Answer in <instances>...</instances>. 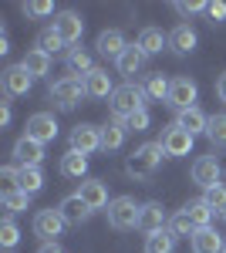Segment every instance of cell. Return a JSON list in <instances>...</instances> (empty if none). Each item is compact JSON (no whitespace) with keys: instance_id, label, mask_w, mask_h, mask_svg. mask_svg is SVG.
<instances>
[{"instance_id":"obj_1","label":"cell","mask_w":226,"mask_h":253,"mask_svg":"<svg viewBox=\"0 0 226 253\" xmlns=\"http://www.w3.org/2000/svg\"><path fill=\"white\" fill-rule=\"evenodd\" d=\"M145 108V91H142V84H135V81H125V84H118L115 88V95L108 98V112H112L115 122H129L135 112H142Z\"/></svg>"},{"instance_id":"obj_2","label":"cell","mask_w":226,"mask_h":253,"mask_svg":"<svg viewBox=\"0 0 226 253\" xmlns=\"http://www.w3.org/2000/svg\"><path fill=\"white\" fill-rule=\"evenodd\" d=\"M166 156V149H162V142H145V145H138L129 162H125V172L132 175V179H152V172L159 169V162Z\"/></svg>"},{"instance_id":"obj_3","label":"cell","mask_w":226,"mask_h":253,"mask_svg":"<svg viewBox=\"0 0 226 253\" xmlns=\"http://www.w3.org/2000/svg\"><path fill=\"white\" fill-rule=\"evenodd\" d=\"M105 213H108V226L112 230H135L138 216H142V206L135 203V196H115Z\"/></svg>"},{"instance_id":"obj_4","label":"cell","mask_w":226,"mask_h":253,"mask_svg":"<svg viewBox=\"0 0 226 253\" xmlns=\"http://www.w3.org/2000/svg\"><path fill=\"white\" fill-rule=\"evenodd\" d=\"M85 95H88L85 91V78H75V75H64L61 81L51 84V101H54L61 112H71Z\"/></svg>"},{"instance_id":"obj_5","label":"cell","mask_w":226,"mask_h":253,"mask_svg":"<svg viewBox=\"0 0 226 253\" xmlns=\"http://www.w3.org/2000/svg\"><path fill=\"white\" fill-rule=\"evenodd\" d=\"M220 179H223V166H220V159L216 156H199L192 162V182L206 193L213 186H220Z\"/></svg>"},{"instance_id":"obj_6","label":"cell","mask_w":226,"mask_h":253,"mask_svg":"<svg viewBox=\"0 0 226 253\" xmlns=\"http://www.w3.org/2000/svg\"><path fill=\"white\" fill-rule=\"evenodd\" d=\"M64 216L57 210H38L34 213V233L41 236V243H57V236L64 233Z\"/></svg>"},{"instance_id":"obj_7","label":"cell","mask_w":226,"mask_h":253,"mask_svg":"<svg viewBox=\"0 0 226 253\" xmlns=\"http://www.w3.org/2000/svg\"><path fill=\"white\" fill-rule=\"evenodd\" d=\"M196 95H199V88H196V81L186 78V75H179V78H172V88H169V101L176 112H186V108H196Z\"/></svg>"},{"instance_id":"obj_8","label":"cell","mask_w":226,"mask_h":253,"mask_svg":"<svg viewBox=\"0 0 226 253\" xmlns=\"http://www.w3.org/2000/svg\"><path fill=\"white\" fill-rule=\"evenodd\" d=\"M51 27L61 34L64 44H78L81 34H85V17H81L78 10H61V14H54V24H51Z\"/></svg>"},{"instance_id":"obj_9","label":"cell","mask_w":226,"mask_h":253,"mask_svg":"<svg viewBox=\"0 0 226 253\" xmlns=\"http://www.w3.org/2000/svg\"><path fill=\"white\" fill-rule=\"evenodd\" d=\"M159 142H162V149H166V156H169V159H179V156H189V152H192V135H189L186 128H179L176 122L162 132Z\"/></svg>"},{"instance_id":"obj_10","label":"cell","mask_w":226,"mask_h":253,"mask_svg":"<svg viewBox=\"0 0 226 253\" xmlns=\"http://www.w3.org/2000/svg\"><path fill=\"white\" fill-rule=\"evenodd\" d=\"M27 138H34L41 145H47V142H54L57 138V122L51 112H34V115L27 118Z\"/></svg>"},{"instance_id":"obj_11","label":"cell","mask_w":226,"mask_h":253,"mask_svg":"<svg viewBox=\"0 0 226 253\" xmlns=\"http://www.w3.org/2000/svg\"><path fill=\"white\" fill-rule=\"evenodd\" d=\"M71 149L75 152H81V156H91V152H98L101 149V128L98 125H75L71 128Z\"/></svg>"},{"instance_id":"obj_12","label":"cell","mask_w":226,"mask_h":253,"mask_svg":"<svg viewBox=\"0 0 226 253\" xmlns=\"http://www.w3.org/2000/svg\"><path fill=\"white\" fill-rule=\"evenodd\" d=\"M57 213L64 216V223H68V226H81V223H88V219H91V206H88L78 193H71V196H64V199L57 203Z\"/></svg>"},{"instance_id":"obj_13","label":"cell","mask_w":226,"mask_h":253,"mask_svg":"<svg viewBox=\"0 0 226 253\" xmlns=\"http://www.w3.org/2000/svg\"><path fill=\"white\" fill-rule=\"evenodd\" d=\"M0 84H3V95L7 98H17V95H27L34 78L24 71V64H10L3 75H0Z\"/></svg>"},{"instance_id":"obj_14","label":"cell","mask_w":226,"mask_h":253,"mask_svg":"<svg viewBox=\"0 0 226 253\" xmlns=\"http://www.w3.org/2000/svg\"><path fill=\"white\" fill-rule=\"evenodd\" d=\"M138 230H142L145 236L159 233V230H169V216H166V210H162V203H142Z\"/></svg>"},{"instance_id":"obj_15","label":"cell","mask_w":226,"mask_h":253,"mask_svg":"<svg viewBox=\"0 0 226 253\" xmlns=\"http://www.w3.org/2000/svg\"><path fill=\"white\" fill-rule=\"evenodd\" d=\"M44 162V145L41 142H34V138H17L14 142V166H41Z\"/></svg>"},{"instance_id":"obj_16","label":"cell","mask_w":226,"mask_h":253,"mask_svg":"<svg viewBox=\"0 0 226 253\" xmlns=\"http://www.w3.org/2000/svg\"><path fill=\"white\" fill-rule=\"evenodd\" d=\"M94 47H98V54H105V58H115V61H118L122 54H125L129 41H125V34H122L118 27H108V31H101V34H98Z\"/></svg>"},{"instance_id":"obj_17","label":"cell","mask_w":226,"mask_h":253,"mask_svg":"<svg viewBox=\"0 0 226 253\" xmlns=\"http://www.w3.org/2000/svg\"><path fill=\"white\" fill-rule=\"evenodd\" d=\"M78 196L91 206V213H94V210H105V206L112 203V199H108V186H105L101 179H85L81 189H78Z\"/></svg>"},{"instance_id":"obj_18","label":"cell","mask_w":226,"mask_h":253,"mask_svg":"<svg viewBox=\"0 0 226 253\" xmlns=\"http://www.w3.org/2000/svg\"><path fill=\"white\" fill-rule=\"evenodd\" d=\"M145 58H149V54H145L138 44H129V47H125V54L115 61V68H118V75H125V78H135V75L145 68Z\"/></svg>"},{"instance_id":"obj_19","label":"cell","mask_w":226,"mask_h":253,"mask_svg":"<svg viewBox=\"0 0 226 253\" xmlns=\"http://www.w3.org/2000/svg\"><path fill=\"white\" fill-rule=\"evenodd\" d=\"M189 243H192V253H223V250H226V240L216 233L213 226H206V230H196Z\"/></svg>"},{"instance_id":"obj_20","label":"cell","mask_w":226,"mask_h":253,"mask_svg":"<svg viewBox=\"0 0 226 253\" xmlns=\"http://www.w3.org/2000/svg\"><path fill=\"white\" fill-rule=\"evenodd\" d=\"M176 125H179V128H186L192 138H196V135H206L209 115H203V108L196 105V108H186V112H179V115H176Z\"/></svg>"},{"instance_id":"obj_21","label":"cell","mask_w":226,"mask_h":253,"mask_svg":"<svg viewBox=\"0 0 226 253\" xmlns=\"http://www.w3.org/2000/svg\"><path fill=\"white\" fill-rule=\"evenodd\" d=\"M85 91H88V98H112L115 95L112 75H108L105 68H94L91 75L85 78Z\"/></svg>"},{"instance_id":"obj_22","label":"cell","mask_w":226,"mask_h":253,"mask_svg":"<svg viewBox=\"0 0 226 253\" xmlns=\"http://www.w3.org/2000/svg\"><path fill=\"white\" fill-rule=\"evenodd\" d=\"M169 88H172V81L162 71H152V75L142 78V91H145L149 101H169Z\"/></svg>"},{"instance_id":"obj_23","label":"cell","mask_w":226,"mask_h":253,"mask_svg":"<svg viewBox=\"0 0 226 253\" xmlns=\"http://www.w3.org/2000/svg\"><path fill=\"white\" fill-rule=\"evenodd\" d=\"M169 47L176 54H192L196 51V31L189 24H176L169 31Z\"/></svg>"},{"instance_id":"obj_24","label":"cell","mask_w":226,"mask_h":253,"mask_svg":"<svg viewBox=\"0 0 226 253\" xmlns=\"http://www.w3.org/2000/svg\"><path fill=\"white\" fill-rule=\"evenodd\" d=\"M135 44H138V47L152 58V54H162V47H169V34H162L159 27H142Z\"/></svg>"},{"instance_id":"obj_25","label":"cell","mask_w":226,"mask_h":253,"mask_svg":"<svg viewBox=\"0 0 226 253\" xmlns=\"http://www.w3.org/2000/svg\"><path fill=\"white\" fill-rule=\"evenodd\" d=\"M20 64H24V71H27L31 78L51 75V54H44V51H38V47H31V51L20 58Z\"/></svg>"},{"instance_id":"obj_26","label":"cell","mask_w":226,"mask_h":253,"mask_svg":"<svg viewBox=\"0 0 226 253\" xmlns=\"http://www.w3.org/2000/svg\"><path fill=\"white\" fill-rule=\"evenodd\" d=\"M125 135H129V128H125V122H108L105 128H101V152H118L122 145H125Z\"/></svg>"},{"instance_id":"obj_27","label":"cell","mask_w":226,"mask_h":253,"mask_svg":"<svg viewBox=\"0 0 226 253\" xmlns=\"http://www.w3.org/2000/svg\"><path fill=\"white\" fill-rule=\"evenodd\" d=\"M64 68H68V75H75V78H88V75L94 71V61H91V54H88V51L75 47V51H68Z\"/></svg>"},{"instance_id":"obj_28","label":"cell","mask_w":226,"mask_h":253,"mask_svg":"<svg viewBox=\"0 0 226 253\" xmlns=\"http://www.w3.org/2000/svg\"><path fill=\"white\" fill-rule=\"evenodd\" d=\"M182 213L192 219V226H196V230H206L209 223H213V216H216V213L206 206V199H203V196H199V199H189L186 206H182Z\"/></svg>"},{"instance_id":"obj_29","label":"cell","mask_w":226,"mask_h":253,"mask_svg":"<svg viewBox=\"0 0 226 253\" xmlns=\"http://www.w3.org/2000/svg\"><path fill=\"white\" fill-rule=\"evenodd\" d=\"M88 172V156H81L75 149H68L64 156H61V175H68V179H81V175Z\"/></svg>"},{"instance_id":"obj_30","label":"cell","mask_w":226,"mask_h":253,"mask_svg":"<svg viewBox=\"0 0 226 253\" xmlns=\"http://www.w3.org/2000/svg\"><path fill=\"white\" fill-rule=\"evenodd\" d=\"M17 189H24L27 196H34V193L44 189V172H41V166H24V169H20Z\"/></svg>"},{"instance_id":"obj_31","label":"cell","mask_w":226,"mask_h":253,"mask_svg":"<svg viewBox=\"0 0 226 253\" xmlns=\"http://www.w3.org/2000/svg\"><path fill=\"white\" fill-rule=\"evenodd\" d=\"M176 243H179V240H176L169 230H159V233L145 236V253H172Z\"/></svg>"},{"instance_id":"obj_32","label":"cell","mask_w":226,"mask_h":253,"mask_svg":"<svg viewBox=\"0 0 226 253\" xmlns=\"http://www.w3.org/2000/svg\"><path fill=\"white\" fill-rule=\"evenodd\" d=\"M27 199H31V196L24 193V189H17V186H7L3 196H0V203H3L7 213H24V210H27Z\"/></svg>"},{"instance_id":"obj_33","label":"cell","mask_w":226,"mask_h":253,"mask_svg":"<svg viewBox=\"0 0 226 253\" xmlns=\"http://www.w3.org/2000/svg\"><path fill=\"white\" fill-rule=\"evenodd\" d=\"M34 47L44 51V54H57V51H61V47H68V44L61 41V34H57L54 27H44V31L38 34V41H34Z\"/></svg>"},{"instance_id":"obj_34","label":"cell","mask_w":226,"mask_h":253,"mask_svg":"<svg viewBox=\"0 0 226 253\" xmlns=\"http://www.w3.org/2000/svg\"><path fill=\"white\" fill-rule=\"evenodd\" d=\"M206 138L216 145V149H226V112H220V115H209Z\"/></svg>"},{"instance_id":"obj_35","label":"cell","mask_w":226,"mask_h":253,"mask_svg":"<svg viewBox=\"0 0 226 253\" xmlns=\"http://www.w3.org/2000/svg\"><path fill=\"white\" fill-rule=\"evenodd\" d=\"M169 233L176 236V240H179V236H189V240H192L196 226H192V219H189V216L182 213V210H179L176 216H169Z\"/></svg>"},{"instance_id":"obj_36","label":"cell","mask_w":226,"mask_h":253,"mask_svg":"<svg viewBox=\"0 0 226 253\" xmlns=\"http://www.w3.org/2000/svg\"><path fill=\"white\" fill-rule=\"evenodd\" d=\"M20 243V230H17V223L7 216L3 223H0V247H7V250H14Z\"/></svg>"},{"instance_id":"obj_37","label":"cell","mask_w":226,"mask_h":253,"mask_svg":"<svg viewBox=\"0 0 226 253\" xmlns=\"http://www.w3.org/2000/svg\"><path fill=\"white\" fill-rule=\"evenodd\" d=\"M203 199H206V206L213 210V213H226V186H223V182L213 186V189H206Z\"/></svg>"},{"instance_id":"obj_38","label":"cell","mask_w":226,"mask_h":253,"mask_svg":"<svg viewBox=\"0 0 226 253\" xmlns=\"http://www.w3.org/2000/svg\"><path fill=\"white\" fill-rule=\"evenodd\" d=\"M20 10L27 17H51L54 14V3L51 0H27V3H20Z\"/></svg>"},{"instance_id":"obj_39","label":"cell","mask_w":226,"mask_h":253,"mask_svg":"<svg viewBox=\"0 0 226 253\" xmlns=\"http://www.w3.org/2000/svg\"><path fill=\"white\" fill-rule=\"evenodd\" d=\"M149 108H142V112H135L132 118H129V122H125V128H129V132H145V128H149Z\"/></svg>"},{"instance_id":"obj_40","label":"cell","mask_w":226,"mask_h":253,"mask_svg":"<svg viewBox=\"0 0 226 253\" xmlns=\"http://www.w3.org/2000/svg\"><path fill=\"white\" fill-rule=\"evenodd\" d=\"M182 17H192V14H199V10H206V3L203 0H179V3H172Z\"/></svg>"},{"instance_id":"obj_41","label":"cell","mask_w":226,"mask_h":253,"mask_svg":"<svg viewBox=\"0 0 226 253\" xmlns=\"http://www.w3.org/2000/svg\"><path fill=\"white\" fill-rule=\"evenodd\" d=\"M206 14L213 17V24H220V20H226V3L223 0H213V3H206Z\"/></svg>"},{"instance_id":"obj_42","label":"cell","mask_w":226,"mask_h":253,"mask_svg":"<svg viewBox=\"0 0 226 253\" xmlns=\"http://www.w3.org/2000/svg\"><path fill=\"white\" fill-rule=\"evenodd\" d=\"M0 179H3V182H14V186H17V179H20V166H3V169H0Z\"/></svg>"},{"instance_id":"obj_43","label":"cell","mask_w":226,"mask_h":253,"mask_svg":"<svg viewBox=\"0 0 226 253\" xmlns=\"http://www.w3.org/2000/svg\"><path fill=\"white\" fill-rule=\"evenodd\" d=\"M0 125H10V101H0Z\"/></svg>"},{"instance_id":"obj_44","label":"cell","mask_w":226,"mask_h":253,"mask_svg":"<svg viewBox=\"0 0 226 253\" xmlns=\"http://www.w3.org/2000/svg\"><path fill=\"white\" fill-rule=\"evenodd\" d=\"M38 253H64V247H61V243H41Z\"/></svg>"},{"instance_id":"obj_45","label":"cell","mask_w":226,"mask_h":253,"mask_svg":"<svg viewBox=\"0 0 226 253\" xmlns=\"http://www.w3.org/2000/svg\"><path fill=\"white\" fill-rule=\"evenodd\" d=\"M216 95H220V101H226V71L220 75V81H216Z\"/></svg>"},{"instance_id":"obj_46","label":"cell","mask_w":226,"mask_h":253,"mask_svg":"<svg viewBox=\"0 0 226 253\" xmlns=\"http://www.w3.org/2000/svg\"><path fill=\"white\" fill-rule=\"evenodd\" d=\"M223 219H226V213H223Z\"/></svg>"},{"instance_id":"obj_47","label":"cell","mask_w":226,"mask_h":253,"mask_svg":"<svg viewBox=\"0 0 226 253\" xmlns=\"http://www.w3.org/2000/svg\"><path fill=\"white\" fill-rule=\"evenodd\" d=\"M223 253H226V250H223Z\"/></svg>"}]
</instances>
